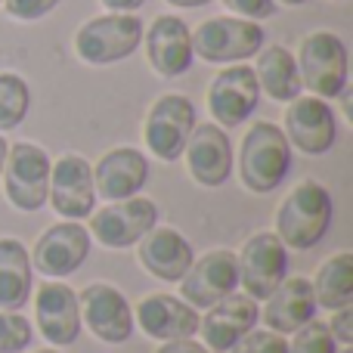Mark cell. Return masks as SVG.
<instances>
[{
    "instance_id": "obj_9",
    "label": "cell",
    "mask_w": 353,
    "mask_h": 353,
    "mask_svg": "<svg viewBox=\"0 0 353 353\" xmlns=\"http://www.w3.org/2000/svg\"><path fill=\"white\" fill-rule=\"evenodd\" d=\"M257 103H261V84L251 65H226L223 72L214 74L211 87H208V112H211L214 124L232 130L245 124L254 115Z\"/></svg>"
},
{
    "instance_id": "obj_26",
    "label": "cell",
    "mask_w": 353,
    "mask_h": 353,
    "mask_svg": "<svg viewBox=\"0 0 353 353\" xmlns=\"http://www.w3.org/2000/svg\"><path fill=\"white\" fill-rule=\"evenodd\" d=\"M310 285L316 307H325V310L335 313L341 307L353 304V254L350 251H338L335 257H329L316 270Z\"/></svg>"
},
{
    "instance_id": "obj_10",
    "label": "cell",
    "mask_w": 353,
    "mask_h": 353,
    "mask_svg": "<svg viewBox=\"0 0 353 353\" xmlns=\"http://www.w3.org/2000/svg\"><path fill=\"white\" fill-rule=\"evenodd\" d=\"M152 226H159V205L149 199H124V201H112L103 211L90 214V236L97 242H103L105 248H130L146 236Z\"/></svg>"
},
{
    "instance_id": "obj_28",
    "label": "cell",
    "mask_w": 353,
    "mask_h": 353,
    "mask_svg": "<svg viewBox=\"0 0 353 353\" xmlns=\"http://www.w3.org/2000/svg\"><path fill=\"white\" fill-rule=\"evenodd\" d=\"M288 353H338V341L332 338L329 325L310 319L307 325H301L294 332L292 344H288Z\"/></svg>"
},
{
    "instance_id": "obj_22",
    "label": "cell",
    "mask_w": 353,
    "mask_h": 353,
    "mask_svg": "<svg viewBox=\"0 0 353 353\" xmlns=\"http://www.w3.org/2000/svg\"><path fill=\"white\" fill-rule=\"evenodd\" d=\"M192 245L174 230V226H152L140 239V263L146 273L161 282H180L192 267Z\"/></svg>"
},
{
    "instance_id": "obj_15",
    "label": "cell",
    "mask_w": 353,
    "mask_h": 353,
    "mask_svg": "<svg viewBox=\"0 0 353 353\" xmlns=\"http://www.w3.org/2000/svg\"><path fill=\"white\" fill-rule=\"evenodd\" d=\"M50 205L65 220H84L93 214L97 205V189H93V168L84 155L68 152L56 159L50 168Z\"/></svg>"
},
{
    "instance_id": "obj_4",
    "label": "cell",
    "mask_w": 353,
    "mask_h": 353,
    "mask_svg": "<svg viewBox=\"0 0 353 353\" xmlns=\"http://www.w3.org/2000/svg\"><path fill=\"white\" fill-rule=\"evenodd\" d=\"M143 19L134 12H109L84 22L74 34V53L87 65H115L143 43Z\"/></svg>"
},
{
    "instance_id": "obj_17",
    "label": "cell",
    "mask_w": 353,
    "mask_h": 353,
    "mask_svg": "<svg viewBox=\"0 0 353 353\" xmlns=\"http://www.w3.org/2000/svg\"><path fill=\"white\" fill-rule=\"evenodd\" d=\"M186 168L199 186L217 189L232 174V140L220 124H195L186 140Z\"/></svg>"
},
{
    "instance_id": "obj_16",
    "label": "cell",
    "mask_w": 353,
    "mask_h": 353,
    "mask_svg": "<svg viewBox=\"0 0 353 353\" xmlns=\"http://www.w3.org/2000/svg\"><path fill=\"white\" fill-rule=\"evenodd\" d=\"M34 325L53 347L74 344L81 335L78 292L65 282H41L34 292Z\"/></svg>"
},
{
    "instance_id": "obj_3",
    "label": "cell",
    "mask_w": 353,
    "mask_h": 353,
    "mask_svg": "<svg viewBox=\"0 0 353 353\" xmlns=\"http://www.w3.org/2000/svg\"><path fill=\"white\" fill-rule=\"evenodd\" d=\"M298 74L301 87L319 99H335L347 90L350 78V59H347V43L332 31H313L301 41L298 50Z\"/></svg>"
},
{
    "instance_id": "obj_11",
    "label": "cell",
    "mask_w": 353,
    "mask_h": 353,
    "mask_svg": "<svg viewBox=\"0 0 353 353\" xmlns=\"http://www.w3.org/2000/svg\"><path fill=\"white\" fill-rule=\"evenodd\" d=\"M31 267L41 276L50 279H65V276L78 273L84 261L90 257V232L81 226V220H65V223H53L43 230L37 239L34 251H31Z\"/></svg>"
},
{
    "instance_id": "obj_23",
    "label": "cell",
    "mask_w": 353,
    "mask_h": 353,
    "mask_svg": "<svg viewBox=\"0 0 353 353\" xmlns=\"http://www.w3.org/2000/svg\"><path fill=\"white\" fill-rule=\"evenodd\" d=\"M313 316H316V298H313L310 279L304 276H294V279L285 276L263 307V323L276 335H294Z\"/></svg>"
},
{
    "instance_id": "obj_30",
    "label": "cell",
    "mask_w": 353,
    "mask_h": 353,
    "mask_svg": "<svg viewBox=\"0 0 353 353\" xmlns=\"http://www.w3.org/2000/svg\"><path fill=\"white\" fill-rule=\"evenodd\" d=\"M230 353H288V341L285 335H276V332L254 325L248 335H242L232 344Z\"/></svg>"
},
{
    "instance_id": "obj_29",
    "label": "cell",
    "mask_w": 353,
    "mask_h": 353,
    "mask_svg": "<svg viewBox=\"0 0 353 353\" xmlns=\"http://www.w3.org/2000/svg\"><path fill=\"white\" fill-rule=\"evenodd\" d=\"M31 347V323L22 313L0 310V353H22Z\"/></svg>"
},
{
    "instance_id": "obj_5",
    "label": "cell",
    "mask_w": 353,
    "mask_h": 353,
    "mask_svg": "<svg viewBox=\"0 0 353 353\" xmlns=\"http://www.w3.org/2000/svg\"><path fill=\"white\" fill-rule=\"evenodd\" d=\"M263 28L251 19L214 16L192 31V53L214 65H236L263 50Z\"/></svg>"
},
{
    "instance_id": "obj_35",
    "label": "cell",
    "mask_w": 353,
    "mask_h": 353,
    "mask_svg": "<svg viewBox=\"0 0 353 353\" xmlns=\"http://www.w3.org/2000/svg\"><path fill=\"white\" fill-rule=\"evenodd\" d=\"M109 12H137L146 0H99Z\"/></svg>"
},
{
    "instance_id": "obj_19",
    "label": "cell",
    "mask_w": 353,
    "mask_h": 353,
    "mask_svg": "<svg viewBox=\"0 0 353 353\" xmlns=\"http://www.w3.org/2000/svg\"><path fill=\"white\" fill-rule=\"evenodd\" d=\"M257 319H261L257 301L232 292L230 298L208 307L205 319H199V335L205 338V347L211 353H230L239 338L254 329Z\"/></svg>"
},
{
    "instance_id": "obj_8",
    "label": "cell",
    "mask_w": 353,
    "mask_h": 353,
    "mask_svg": "<svg viewBox=\"0 0 353 353\" xmlns=\"http://www.w3.org/2000/svg\"><path fill=\"white\" fill-rule=\"evenodd\" d=\"M195 128V105L189 97L165 93L152 103L143 124L146 149L161 161H176L186 149V140Z\"/></svg>"
},
{
    "instance_id": "obj_33",
    "label": "cell",
    "mask_w": 353,
    "mask_h": 353,
    "mask_svg": "<svg viewBox=\"0 0 353 353\" xmlns=\"http://www.w3.org/2000/svg\"><path fill=\"white\" fill-rule=\"evenodd\" d=\"M329 332H332V338H335L338 344L350 347L353 344V304L335 310V316H332V323H329Z\"/></svg>"
},
{
    "instance_id": "obj_39",
    "label": "cell",
    "mask_w": 353,
    "mask_h": 353,
    "mask_svg": "<svg viewBox=\"0 0 353 353\" xmlns=\"http://www.w3.org/2000/svg\"><path fill=\"white\" fill-rule=\"evenodd\" d=\"M37 353H59V350H37Z\"/></svg>"
},
{
    "instance_id": "obj_2",
    "label": "cell",
    "mask_w": 353,
    "mask_h": 353,
    "mask_svg": "<svg viewBox=\"0 0 353 353\" xmlns=\"http://www.w3.org/2000/svg\"><path fill=\"white\" fill-rule=\"evenodd\" d=\"M292 168V146L279 124L273 121H254L251 130L242 137L239 149V176L242 186L254 195H267L279 189Z\"/></svg>"
},
{
    "instance_id": "obj_12",
    "label": "cell",
    "mask_w": 353,
    "mask_h": 353,
    "mask_svg": "<svg viewBox=\"0 0 353 353\" xmlns=\"http://www.w3.org/2000/svg\"><path fill=\"white\" fill-rule=\"evenodd\" d=\"M288 146H294L304 155H325L338 140V118L332 112L329 99L319 97H298L285 109L282 121Z\"/></svg>"
},
{
    "instance_id": "obj_40",
    "label": "cell",
    "mask_w": 353,
    "mask_h": 353,
    "mask_svg": "<svg viewBox=\"0 0 353 353\" xmlns=\"http://www.w3.org/2000/svg\"><path fill=\"white\" fill-rule=\"evenodd\" d=\"M338 353H353V350H350V347H344V350H338Z\"/></svg>"
},
{
    "instance_id": "obj_25",
    "label": "cell",
    "mask_w": 353,
    "mask_h": 353,
    "mask_svg": "<svg viewBox=\"0 0 353 353\" xmlns=\"http://www.w3.org/2000/svg\"><path fill=\"white\" fill-rule=\"evenodd\" d=\"M31 301V257L19 239H0V310H22Z\"/></svg>"
},
{
    "instance_id": "obj_21",
    "label": "cell",
    "mask_w": 353,
    "mask_h": 353,
    "mask_svg": "<svg viewBox=\"0 0 353 353\" xmlns=\"http://www.w3.org/2000/svg\"><path fill=\"white\" fill-rule=\"evenodd\" d=\"M149 180V159L134 146H118L105 152L93 168V189L105 201L134 199Z\"/></svg>"
},
{
    "instance_id": "obj_32",
    "label": "cell",
    "mask_w": 353,
    "mask_h": 353,
    "mask_svg": "<svg viewBox=\"0 0 353 353\" xmlns=\"http://www.w3.org/2000/svg\"><path fill=\"white\" fill-rule=\"evenodd\" d=\"M223 6L239 19H251V22L276 16V0H223Z\"/></svg>"
},
{
    "instance_id": "obj_38",
    "label": "cell",
    "mask_w": 353,
    "mask_h": 353,
    "mask_svg": "<svg viewBox=\"0 0 353 353\" xmlns=\"http://www.w3.org/2000/svg\"><path fill=\"white\" fill-rule=\"evenodd\" d=\"M282 6H301V3H307V0H279Z\"/></svg>"
},
{
    "instance_id": "obj_14",
    "label": "cell",
    "mask_w": 353,
    "mask_h": 353,
    "mask_svg": "<svg viewBox=\"0 0 353 353\" xmlns=\"http://www.w3.org/2000/svg\"><path fill=\"white\" fill-rule=\"evenodd\" d=\"M239 288V263L236 254L226 248H214L205 257L192 261L186 276L180 279V294L189 307L208 310L211 304L230 298Z\"/></svg>"
},
{
    "instance_id": "obj_37",
    "label": "cell",
    "mask_w": 353,
    "mask_h": 353,
    "mask_svg": "<svg viewBox=\"0 0 353 353\" xmlns=\"http://www.w3.org/2000/svg\"><path fill=\"white\" fill-rule=\"evenodd\" d=\"M6 152H10V146H6V140L0 137V176H3V165H6Z\"/></svg>"
},
{
    "instance_id": "obj_6",
    "label": "cell",
    "mask_w": 353,
    "mask_h": 353,
    "mask_svg": "<svg viewBox=\"0 0 353 353\" xmlns=\"http://www.w3.org/2000/svg\"><path fill=\"white\" fill-rule=\"evenodd\" d=\"M50 155L43 152L34 143H12L6 152V165H3V186H6V199L12 208L25 214H34L47 205V192H50Z\"/></svg>"
},
{
    "instance_id": "obj_31",
    "label": "cell",
    "mask_w": 353,
    "mask_h": 353,
    "mask_svg": "<svg viewBox=\"0 0 353 353\" xmlns=\"http://www.w3.org/2000/svg\"><path fill=\"white\" fill-rule=\"evenodd\" d=\"M62 0H6V12L19 22H34V19H43L59 6Z\"/></svg>"
},
{
    "instance_id": "obj_36",
    "label": "cell",
    "mask_w": 353,
    "mask_h": 353,
    "mask_svg": "<svg viewBox=\"0 0 353 353\" xmlns=\"http://www.w3.org/2000/svg\"><path fill=\"white\" fill-rule=\"evenodd\" d=\"M171 6H180V10H199V6L211 3V0H168Z\"/></svg>"
},
{
    "instance_id": "obj_13",
    "label": "cell",
    "mask_w": 353,
    "mask_h": 353,
    "mask_svg": "<svg viewBox=\"0 0 353 353\" xmlns=\"http://www.w3.org/2000/svg\"><path fill=\"white\" fill-rule=\"evenodd\" d=\"M81 319L93 338L105 344H124L134 335V310L115 285L93 282L78 294Z\"/></svg>"
},
{
    "instance_id": "obj_41",
    "label": "cell",
    "mask_w": 353,
    "mask_h": 353,
    "mask_svg": "<svg viewBox=\"0 0 353 353\" xmlns=\"http://www.w3.org/2000/svg\"><path fill=\"white\" fill-rule=\"evenodd\" d=\"M0 3H3V0H0Z\"/></svg>"
},
{
    "instance_id": "obj_34",
    "label": "cell",
    "mask_w": 353,
    "mask_h": 353,
    "mask_svg": "<svg viewBox=\"0 0 353 353\" xmlns=\"http://www.w3.org/2000/svg\"><path fill=\"white\" fill-rule=\"evenodd\" d=\"M155 353H211L205 344L192 341V338H176V341H165Z\"/></svg>"
},
{
    "instance_id": "obj_24",
    "label": "cell",
    "mask_w": 353,
    "mask_h": 353,
    "mask_svg": "<svg viewBox=\"0 0 353 353\" xmlns=\"http://www.w3.org/2000/svg\"><path fill=\"white\" fill-rule=\"evenodd\" d=\"M257 84H261V93H267L273 103H292V99L301 97V74H298V59L288 47H267L257 56Z\"/></svg>"
},
{
    "instance_id": "obj_20",
    "label": "cell",
    "mask_w": 353,
    "mask_h": 353,
    "mask_svg": "<svg viewBox=\"0 0 353 353\" xmlns=\"http://www.w3.org/2000/svg\"><path fill=\"white\" fill-rule=\"evenodd\" d=\"M199 310L174 294L155 292L146 294L134 307V325H140L152 341H176V338L199 335Z\"/></svg>"
},
{
    "instance_id": "obj_7",
    "label": "cell",
    "mask_w": 353,
    "mask_h": 353,
    "mask_svg": "<svg viewBox=\"0 0 353 353\" xmlns=\"http://www.w3.org/2000/svg\"><path fill=\"white\" fill-rule=\"evenodd\" d=\"M239 285L251 301H267L288 276V248L276 232H257L236 254Z\"/></svg>"
},
{
    "instance_id": "obj_1",
    "label": "cell",
    "mask_w": 353,
    "mask_h": 353,
    "mask_svg": "<svg viewBox=\"0 0 353 353\" xmlns=\"http://www.w3.org/2000/svg\"><path fill=\"white\" fill-rule=\"evenodd\" d=\"M332 226V195L323 183L304 180L285 195L276 211V236L285 248L310 251Z\"/></svg>"
},
{
    "instance_id": "obj_18",
    "label": "cell",
    "mask_w": 353,
    "mask_h": 353,
    "mask_svg": "<svg viewBox=\"0 0 353 353\" xmlns=\"http://www.w3.org/2000/svg\"><path fill=\"white\" fill-rule=\"evenodd\" d=\"M146 59L161 78H180L192 68V31L180 16H159L149 31H143Z\"/></svg>"
},
{
    "instance_id": "obj_27",
    "label": "cell",
    "mask_w": 353,
    "mask_h": 353,
    "mask_svg": "<svg viewBox=\"0 0 353 353\" xmlns=\"http://www.w3.org/2000/svg\"><path fill=\"white\" fill-rule=\"evenodd\" d=\"M31 112V87L22 74L0 72V130H16Z\"/></svg>"
}]
</instances>
